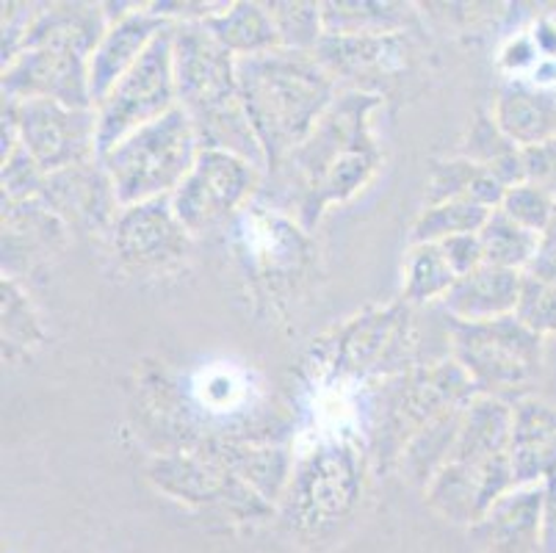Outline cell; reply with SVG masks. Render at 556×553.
Returning a JSON list of instances; mask_svg holds the SVG:
<instances>
[{
  "instance_id": "484cf974",
  "label": "cell",
  "mask_w": 556,
  "mask_h": 553,
  "mask_svg": "<svg viewBox=\"0 0 556 553\" xmlns=\"http://www.w3.org/2000/svg\"><path fill=\"white\" fill-rule=\"evenodd\" d=\"M465 407H468V404L448 410L446 415L432 420L427 429H421L416 438L404 445L402 456H399L404 479L427 490L429 481L434 479V474L443 468V463H446L448 454H452L454 440H457L459 435V424H463Z\"/></svg>"
},
{
  "instance_id": "9a60e30c",
  "label": "cell",
  "mask_w": 556,
  "mask_h": 553,
  "mask_svg": "<svg viewBox=\"0 0 556 553\" xmlns=\"http://www.w3.org/2000/svg\"><path fill=\"white\" fill-rule=\"evenodd\" d=\"M482 553H538L548 540V490L545 485L515 487L495 501L468 529Z\"/></svg>"
},
{
  "instance_id": "7c38bea8",
  "label": "cell",
  "mask_w": 556,
  "mask_h": 553,
  "mask_svg": "<svg viewBox=\"0 0 556 553\" xmlns=\"http://www.w3.org/2000/svg\"><path fill=\"white\" fill-rule=\"evenodd\" d=\"M191 232L180 225L172 197L119 211L111 227V247L125 272L164 274L178 268L191 252Z\"/></svg>"
},
{
  "instance_id": "f546056e",
  "label": "cell",
  "mask_w": 556,
  "mask_h": 553,
  "mask_svg": "<svg viewBox=\"0 0 556 553\" xmlns=\"http://www.w3.org/2000/svg\"><path fill=\"white\" fill-rule=\"evenodd\" d=\"M488 208L471 200H452L441 205H424L418 219L409 227V243H441L454 236L479 232L490 219Z\"/></svg>"
},
{
  "instance_id": "e0dca14e",
  "label": "cell",
  "mask_w": 556,
  "mask_h": 553,
  "mask_svg": "<svg viewBox=\"0 0 556 553\" xmlns=\"http://www.w3.org/2000/svg\"><path fill=\"white\" fill-rule=\"evenodd\" d=\"M169 25L172 23L150 12L148 3H139L134 12L109 23L105 37L100 39L92 59H89V91H92L94 109L139 64L141 55L148 53L150 45L155 42V37Z\"/></svg>"
},
{
  "instance_id": "f35d334b",
  "label": "cell",
  "mask_w": 556,
  "mask_h": 553,
  "mask_svg": "<svg viewBox=\"0 0 556 553\" xmlns=\"http://www.w3.org/2000/svg\"><path fill=\"white\" fill-rule=\"evenodd\" d=\"M538 55L540 50L538 45H534L532 34H520V37L509 39L507 48L502 50V67L518 78V75L526 73V70H532L534 73V67L540 64Z\"/></svg>"
},
{
  "instance_id": "8fae6325",
  "label": "cell",
  "mask_w": 556,
  "mask_h": 553,
  "mask_svg": "<svg viewBox=\"0 0 556 553\" xmlns=\"http://www.w3.org/2000/svg\"><path fill=\"white\" fill-rule=\"evenodd\" d=\"M20 147L34 159L45 175L89 164L98 155V111L70 109L53 100L14 103Z\"/></svg>"
},
{
  "instance_id": "d6986e66",
  "label": "cell",
  "mask_w": 556,
  "mask_h": 553,
  "mask_svg": "<svg viewBox=\"0 0 556 553\" xmlns=\"http://www.w3.org/2000/svg\"><path fill=\"white\" fill-rule=\"evenodd\" d=\"M70 227L42 200L3 202V277L34 268L67 247Z\"/></svg>"
},
{
  "instance_id": "d6a6232c",
  "label": "cell",
  "mask_w": 556,
  "mask_h": 553,
  "mask_svg": "<svg viewBox=\"0 0 556 553\" xmlns=\"http://www.w3.org/2000/svg\"><path fill=\"white\" fill-rule=\"evenodd\" d=\"M502 213H507L509 219L518 222L526 230L538 232V236H545L551 219L556 213V200L543 191L540 186H532V183H520V186H513V189L504 194Z\"/></svg>"
},
{
  "instance_id": "836d02e7",
  "label": "cell",
  "mask_w": 556,
  "mask_h": 553,
  "mask_svg": "<svg viewBox=\"0 0 556 553\" xmlns=\"http://www.w3.org/2000/svg\"><path fill=\"white\" fill-rule=\"evenodd\" d=\"M515 150H520V147H515L513 141L504 136V130L498 128V122H495L493 111H490V114L488 111H479V114L473 116L468 134L459 141L457 155L459 159L473 161V164L479 166H490Z\"/></svg>"
},
{
  "instance_id": "8d00e7d4",
  "label": "cell",
  "mask_w": 556,
  "mask_h": 553,
  "mask_svg": "<svg viewBox=\"0 0 556 553\" xmlns=\"http://www.w3.org/2000/svg\"><path fill=\"white\" fill-rule=\"evenodd\" d=\"M526 183L540 186L556 200V139L523 150Z\"/></svg>"
},
{
  "instance_id": "ab89813d",
  "label": "cell",
  "mask_w": 556,
  "mask_h": 553,
  "mask_svg": "<svg viewBox=\"0 0 556 553\" xmlns=\"http://www.w3.org/2000/svg\"><path fill=\"white\" fill-rule=\"evenodd\" d=\"M532 277H538V280H545L551 282V286H556V247L554 243H543L540 247V255L534 257V263L529 266V272Z\"/></svg>"
},
{
  "instance_id": "6da1fadb",
  "label": "cell",
  "mask_w": 556,
  "mask_h": 553,
  "mask_svg": "<svg viewBox=\"0 0 556 553\" xmlns=\"http://www.w3.org/2000/svg\"><path fill=\"white\" fill-rule=\"evenodd\" d=\"M379 105L382 95L377 91L338 95L313 134L266 175L277 205L294 213L305 232L321 222L327 208L361 194L377 175L382 152L374 139L371 114Z\"/></svg>"
},
{
  "instance_id": "52a82bcc",
  "label": "cell",
  "mask_w": 556,
  "mask_h": 553,
  "mask_svg": "<svg viewBox=\"0 0 556 553\" xmlns=\"http://www.w3.org/2000/svg\"><path fill=\"white\" fill-rule=\"evenodd\" d=\"M178 109V84H175V48L172 25L161 30L139 64L125 75L98 105V155L114 150L134 130L161 120Z\"/></svg>"
},
{
  "instance_id": "7402d4cb",
  "label": "cell",
  "mask_w": 556,
  "mask_h": 553,
  "mask_svg": "<svg viewBox=\"0 0 556 553\" xmlns=\"http://www.w3.org/2000/svg\"><path fill=\"white\" fill-rule=\"evenodd\" d=\"M105 30L109 17L103 3H45L25 34L23 50L53 48L92 59Z\"/></svg>"
},
{
  "instance_id": "2e32d148",
  "label": "cell",
  "mask_w": 556,
  "mask_h": 553,
  "mask_svg": "<svg viewBox=\"0 0 556 553\" xmlns=\"http://www.w3.org/2000/svg\"><path fill=\"white\" fill-rule=\"evenodd\" d=\"M39 200L70 230L78 232H111L116 216L123 211L114 194V186H111L109 172L100 164V159L45 177Z\"/></svg>"
},
{
  "instance_id": "74e56055",
  "label": "cell",
  "mask_w": 556,
  "mask_h": 553,
  "mask_svg": "<svg viewBox=\"0 0 556 553\" xmlns=\"http://www.w3.org/2000/svg\"><path fill=\"white\" fill-rule=\"evenodd\" d=\"M438 247L443 250L448 266L454 268L457 277H465V274H471L473 268L484 266V252H482V241H479V232L446 238V241H441Z\"/></svg>"
},
{
  "instance_id": "4dcf8cb0",
  "label": "cell",
  "mask_w": 556,
  "mask_h": 553,
  "mask_svg": "<svg viewBox=\"0 0 556 553\" xmlns=\"http://www.w3.org/2000/svg\"><path fill=\"white\" fill-rule=\"evenodd\" d=\"M269 7L275 28L280 34V48L313 53L325 39V7L302 0H275Z\"/></svg>"
},
{
  "instance_id": "4316f807",
  "label": "cell",
  "mask_w": 556,
  "mask_h": 553,
  "mask_svg": "<svg viewBox=\"0 0 556 553\" xmlns=\"http://www.w3.org/2000/svg\"><path fill=\"white\" fill-rule=\"evenodd\" d=\"M479 241H482L484 263L488 266L509 268V272H529L534 257L540 255L543 247V236L526 230L518 222H513L507 213L493 211L484 227L479 230Z\"/></svg>"
},
{
  "instance_id": "e575fe53",
  "label": "cell",
  "mask_w": 556,
  "mask_h": 553,
  "mask_svg": "<svg viewBox=\"0 0 556 553\" xmlns=\"http://www.w3.org/2000/svg\"><path fill=\"white\" fill-rule=\"evenodd\" d=\"M515 318L532 332H538L540 338L556 335V286L526 274Z\"/></svg>"
},
{
  "instance_id": "4fadbf2b",
  "label": "cell",
  "mask_w": 556,
  "mask_h": 553,
  "mask_svg": "<svg viewBox=\"0 0 556 553\" xmlns=\"http://www.w3.org/2000/svg\"><path fill=\"white\" fill-rule=\"evenodd\" d=\"M3 100H53L70 109H94L89 91V59L70 50H23L3 67Z\"/></svg>"
},
{
  "instance_id": "d590c367",
  "label": "cell",
  "mask_w": 556,
  "mask_h": 553,
  "mask_svg": "<svg viewBox=\"0 0 556 553\" xmlns=\"http://www.w3.org/2000/svg\"><path fill=\"white\" fill-rule=\"evenodd\" d=\"M45 172L34 164V159L23 147L3 159V202H31L39 200L45 186Z\"/></svg>"
},
{
  "instance_id": "30bf717a",
  "label": "cell",
  "mask_w": 556,
  "mask_h": 553,
  "mask_svg": "<svg viewBox=\"0 0 556 553\" xmlns=\"http://www.w3.org/2000/svg\"><path fill=\"white\" fill-rule=\"evenodd\" d=\"M473 395H477V388L454 360L418 365L416 372L402 377V388H396L388 404L386 432H382L386 460H399L404 445L421 429H427L448 410L468 404Z\"/></svg>"
},
{
  "instance_id": "1f68e13d",
  "label": "cell",
  "mask_w": 556,
  "mask_h": 553,
  "mask_svg": "<svg viewBox=\"0 0 556 553\" xmlns=\"http://www.w3.org/2000/svg\"><path fill=\"white\" fill-rule=\"evenodd\" d=\"M482 169L484 166L473 164L468 159H459V155L434 161L427 180V205H441V202L452 200H471V191L477 186Z\"/></svg>"
},
{
  "instance_id": "3957f363",
  "label": "cell",
  "mask_w": 556,
  "mask_h": 553,
  "mask_svg": "<svg viewBox=\"0 0 556 553\" xmlns=\"http://www.w3.org/2000/svg\"><path fill=\"white\" fill-rule=\"evenodd\" d=\"M178 105L189 114L200 150L232 152L266 172V152L239 98V59L205 23L172 25Z\"/></svg>"
},
{
  "instance_id": "ffe728a7",
  "label": "cell",
  "mask_w": 556,
  "mask_h": 553,
  "mask_svg": "<svg viewBox=\"0 0 556 553\" xmlns=\"http://www.w3.org/2000/svg\"><path fill=\"white\" fill-rule=\"evenodd\" d=\"M409 349H413L409 311L407 304H402L374 316L355 318V324L343 335L341 357L352 372L382 374L388 365L399 368L402 360L407 363Z\"/></svg>"
},
{
  "instance_id": "83f0119b",
  "label": "cell",
  "mask_w": 556,
  "mask_h": 553,
  "mask_svg": "<svg viewBox=\"0 0 556 553\" xmlns=\"http://www.w3.org/2000/svg\"><path fill=\"white\" fill-rule=\"evenodd\" d=\"M457 280L438 243H409L404 257V304L443 302Z\"/></svg>"
},
{
  "instance_id": "f1b7e54d",
  "label": "cell",
  "mask_w": 556,
  "mask_h": 553,
  "mask_svg": "<svg viewBox=\"0 0 556 553\" xmlns=\"http://www.w3.org/2000/svg\"><path fill=\"white\" fill-rule=\"evenodd\" d=\"M0 316H3V360H17L42 347L45 329L39 324L34 304L28 302L17 280H0Z\"/></svg>"
},
{
  "instance_id": "60d3db41",
  "label": "cell",
  "mask_w": 556,
  "mask_h": 553,
  "mask_svg": "<svg viewBox=\"0 0 556 553\" xmlns=\"http://www.w3.org/2000/svg\"><path fill=\"white\" fill-rule=\"evenodd\" d=\"M543 243H554V247H556V213H554V219H551L548 230H545V236H543Z\"/></svg>"
},
{
  "instance_id": "5b68a950",
  "label": "cell",
  "mask_w": 556,
  "mask_h": 553,
  "mask_svg": "<svg viewBox=\"0 0 556 553\" xmlns=\"http://www.w3.org/2000/svg\"><path fill=\"white\" fill-rule=\"evenodd\" d=\"M200 159V141L184 109L134 130L114 150L100 155L119 205H141L178 191Z\"/></svg>"
},
{
  "instance_id": "277c9868",
  "label": "cell",
  "mask_w": 556,
  "mask_h": 553,
  "mask_svg": "<svg viewBox=\"0 0 556 553\" xmlns=\"http://www.w3.org/2000/svg\"><path fill=\"white\" fill-rule=\"evenodd\" d=\"M509 435L513 402L498 395H473L463 413L452 454L424 490L432 512L448 524L471 529L495 501L515 490Z\"/></svg>"
},
{
  "instance_id": "8992f818",
  "label": "cell",
  "mask_w": 556,
  "mask_h": 553,
  "mask_svg": "<svg viewBox=\"0 0 556 553\" xmlns=\"http://www.w3.org/2000/svg\"><path fill=\"white\" fill-rule=\"evenodd\" d=\"M452 360L471 379L477 393L498 399L529 395L543 374L545 338L520 324L515 316L495 322H454L448 318Z\"/></svg>"
},
{
  "instance_id": "44dd1931",
  "label": "cell",
  "mask_w": 556,
  "mask_h": 553,
  "mask_svg": "<svg viewBox=\"0 0 556 553\" xmlns=\"http://www.w3.org/2000/svg\"><path fill=\"white\" fill-rule=\"evenodd\" d=\"M493 116L498 128L520 150L556 139V91L529 78H509L495 95Z\"/></svg>"
},
{
  "instance_id": "9c48e42d",
  "label": "cell",
  "mask_w": 556,
  "mask_h": 553,
  "mask_svg": "<svg viewBox=\"0 0 556 553\" xmlns=\"http://www.w3.org/2000/svg\"><path fill=\"white\" fill-rule=\"evenodd\" d=\"M148 479L161 493L191 506H219L239 520H263L271 515V504L263 501L250 485L232 474L230 465L216 451L202 454L159 456L148 470Z\"/></svg>"
},
{
  "instance_id": "d4e9b609",
  "label": "cell",
  "mask_w": 556,
  "mask_h": 553,
  "mask_svg": "<svg viewBox=\"0 0 556 553\" xmlns=\"http://www.w3.org/2000/svg\"><path fill=\"white\" fill-rule=\"evenodd\" d=\"M208 30L230 50L236 59H255V55L280 50V34L275 28L269 7L255 0H236L227 3L225 12L205 20Z\"/></svg>"
},
{
  "instance_id": "ac0fdd59",
  "label": "cell",
  "mask_w": 556,
  "mask_h": 553,
  "mask_svg": "<svg viewBox=\"0 0 556 553\" xmlns=\"http://www.w3.org/2000/svg\"><path fill=\"white\" fill-rule=\"evenodd\" d=\"M321 67L336 78V84L355 86V91H371L368 84L377 78H391L404 70L409 55V39L396 37H325L313 50Z\"/></svg>"
},
{
  "instance_id": "7a4b0ae2",
  "label": "cell",
  "mask_w": 556,
  "mask_h": 553,
  "mask_svg": "<svg viewBox=\"0 0 556 553\" xmlns=\"http://www.w3.org/2000/svg\"><path fill=\"white\" fill-rule=\"evenodd\" d=\"M239 98L266 152V175L313 134L338 100V84L316 59L300 50H271L239 59Z\"/></svg>"
},
{
  "instance_id": "cb8c5ba5",
  "label": "cell",
  "mask_w": 556,
  "mask_h": 553,
  "mask_svg": "<svg viewBox=\"0 0 556 553\" xmlns=\"http://www.w3.org/2000/svg\"><path fill=\"white\" fill-rule=\"evenodd\" d=\"M325 37H396L418 25V12L404 0H330Z\"/></svg>"
},
{
  "instance_id": "603a6c76",
  "label": "cell",
  "mask_w": 556,
  "mask_h": 553,
  "mask_svg": "<svg viewBox=\"0 0 556 553\" xmlns=\"http://www.w3.org/2000/svg\"><path fill=\"white\" fill-rule=\"evenodd\" d=\"M523 277V272L484 263L454 282L448 297L441 302L443 311L454 322H495V318L515 316Z\"/></svg>"
},
{
  "instance_id": "ba28073f",
  "label": "cell",
  "mask_w": 556,
  "mask_h": 553,
  "mask_svg": "<svg viewBox=\"0 0 556 553\" xmlns=\"http://www.w3.org/2000/svg\"><path fill=\"white\" fill-rule=\"evenodd\" d=\"M266 172L222 150H200L194 169L172 194V208L191 236H205L225 225L261 189Z\"/></svg>"
},
{
  "instance_id": "5bb4252c",
  "label": "cell",
  "mask_w": 556,
  "mask_h": 553,
  "mask_svg": "<svg viewBox=\"0 0 556 553\" xmlns=\"http://www.w3.org/2000/svg\"><path fill=\"white\" fill-rule=\"evenodd\" d=\"M509 465L515 487L545 485L548 490V545H556V404L540 395L515 399Z\"/></svg>"
}]
</instances>
